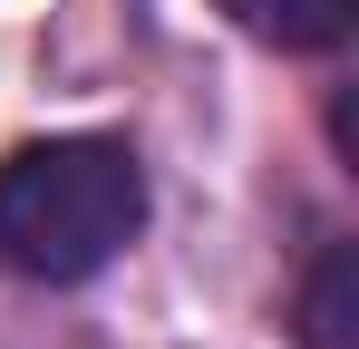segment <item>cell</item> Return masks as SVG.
<instances>
[{"mask_svg":"<svg viewBox=\"0 0 359 349\" xmlns=\"http://www.w3.org/2000/svg\"><path fill=\"white\" fill-rule=\"evenodd\" d=\"M146 224V174L117 136H39L0 165V262L20 282H88Z\"/></svg>","mask_w":359,"mask_h":349,"instance_id":"cell-1","label":"cell"},{"mask_svg":"<svg viewBox=\"0 0 359 349\" xmlns=\"http://www.w3.org/2000/svg\"><path fill=\"white\" fill-rule=\"evenodd\" d=\"M301 349H359V252L330 242L301 282Z\"/></svg>","mask_w":359,"mask_h":349,"instance_id":"cell-2","label":"cell"},{"mask_svg":"<svg viewBox=\"0 0 359 349\" xmlns=\"http://www.w3.org/2000/svg\"><path fill=\"white\" fill-rule=\"evenodd\" d=\"M262 49H340L359 29V0H224Z\"/></svg>","mask_w":359,"mask_h":349,"instance_id":"cell-3","label":"cell"}]
</instances>
